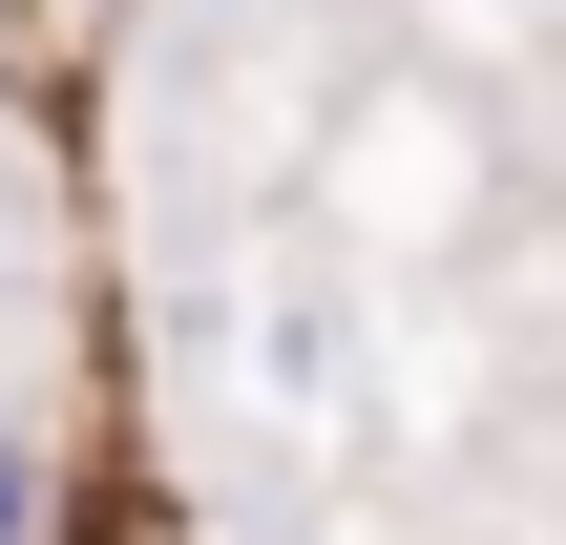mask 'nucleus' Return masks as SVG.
I'll return each mask as SVG.
<instances>
[{
  "label": "nucleus",
  "mask_w": 566,
  "mask_h": 545,
  "mask_svg": "<svg viewBox=\"0 0 566 545\" xmlns=\"http://www.w3.org/2000/svg\"><path fill=\"white\" fill-rule=\"evenodd\" d=\"M0 545H21V462H0Z\"/></svg>",
  "instance_id": "nucleus-1"
}]
</instances>
